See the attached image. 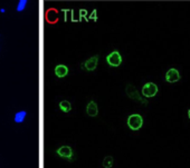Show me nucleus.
Instances as JSON below:
<instances>
[{
    "instance_id": "obj_1",
    "label": "nucleus",
    "mask_w": 190,
    "mask_h": 168,
    "mask_svg": "<svg viewBox=\"0 0 190 168\" xmlns=\"http://www.w3.org/2000/svg\"><path fill=\"white\" fill-rule=\"evenodd\" d=\"M126 124H128V127L131 130L136 131V130L141 129L142 126H143V117L139 114H132L128 117Z\"/></svg>"
},
{
    "instance_id": "obj_2",
    "label": "nucleus",
    "mask_w": 190,
    "mask_h": 168,
    "mask_svg": "<svg viewBox=\"0 0 190 168\" xmlns=\"http://www.w3.org/2000/svg\"><path fill=\"white\" fill-rule=\"evenodd\" d=\"M125 92H126V95H128L131 99H133V100L138 101V103H141V104H143V105H148V101L145 100L143 97H141L140 92L136 90V88L133 86V85H131V84L126 85V87H125Z\"/></svg>"
},
{
    "instance_id": "obj_3",
    "label": "nucleus",
    "mask_w": 190,
    "mask_h": 168,
    "mask_svg": "<svg viewBox=\"0 0 190 168\" xmlns=\"http://www.w3.org/2000/svg\"><path fill=\"white\" fill-rule=\"evenodd\" d=\"M158 91H159V88H158V86L154 82H147V84H144V86L142 87V90H141L142 96L144 98L154 97L158 94Z\"/></svg>"
},
{
    "instance_id": "obj_4",
    "label": "nucleus",
    "mask_w": 190,
    "mask_h": 168,
    "mask_svg": "<svg viewBox=\"0 0 190 168\" xmlns=\"http://www.w3.org/2000/svg\"><path fill=\"white\" fill-rule=\"evenodd\" d=\"M106 63L111 67H119L122 64V56L117 50H114L106 56Z\"/></svg>"
},
{
    "instance_id": "obj_5",
    "label": "nucleus",
    "mask_w": 190,
    "mask_h": 168,
    "mask_svg": "<svg viewBox=\"0 0 190 168\" xmlns=\"http://www.w3.org/2000/svg\"><path fill=\"white\" fill-rule=\"evenodd\" d=\"M56 154L58 155L60 158L71 160L72 158H73L74 153H73V149H72L71 146H67V145H65V146H60L59 148L57 149Z\"/></svg>"
},
{
    "instance_id": "obj_6",
    "label": "nucleus",
    "mask_w": 190,
    "mask_h": 168,
    "mask_svg": "<svg viewBox=\"0 0 190 168\" xmlns=\"http://www.w3.org/2000/svg\"><path fill=\"white\" fill-rule=\"evenodd\" d=\"M98 65V56H93V57L88 58L84 61V64L82 65V68L85 69L86 71H94Z\"/></svg>"
},
{
    "instance_id": "obj_7",
    "label": "nucleus",
    "mask_w": 190,
    "mask_h": 168,
    "mask_svg": "<svg viewBox=\"0 0 190 168\" xmlns=\"http://www.w3.org/2000/svg\"><path fill=\"white\" fill-rule=\"evenodd\" d=\"M180 73L178 69L176 68H170L166 73V80L170 84H173V82H177L180 80Z\"/></svg>"
},
{
    "instance_id": "obj_8",
    "label": "nucleus",
    "mask_w": 190,
    "mask_h": 168,
    "mask_svg": "<svg viewBox=\"0 0 190 168\" xmlns=\"http://www.w3.org/2000/svg\"><path fill=\"white\" fill-rule=\"evenodd\" d=\"M86 114L90 117H96L98 115V107L95 101H90L86 106Z\"/></svg>"
},
{
    "instance_id": "obj_9",
    "label": "nucleus",
    "mask_w": 190,
    "mask_h": 168,
    "mask_svg": "<svg viewBox=\"0 0 190 168\" xmlns=\"http://www.w3.org/2000/svg\"><path fill=\"white\" fill-rule=\"evenodd\" d=\"M68 67L65 65H57L55 67V75L58 78H64L68 75Z\"/></svg>"
},
{
    "instance_id": "obj_10",
    "label": "nucleus",
    "mask_w": 190,
    "mask_h": 168,
    "mask_svg": "<svg viewBox=\"0 0 190 168\" xmlns=\"http://www.w3.org/2000/svg\"><path fill=\"white\" fill-rule=\"evenodd\" d=\"M26 116H27V111L26 110L18 111V113H16V115H15V117H14V122H16V124H21V122H24L25 119H26Z\"/></svg>"
},
{
    "instance_id": "obj_11",
    "label": "nucleus",
    "mask_w": 190,
    "mask_h": 168,
    "mask_svg": "<svg viewBox=\"0 0 190 168\" xmlns=\"http://www.w3.org/2000/svg\"><path fill=\"white\" fill-rule=\"evenodd\" d=\"M58 106H59V109L63 113H69L72 110V104L68 100H62Z\"/></svg>"
},
{
    "instance_id": "obj_12",
    "label": "nucleus",
    "mask_w": 190,
    "mask_h": 168,
    "mask_svg": "<svg viewBox=\"0 0 190 168\" xmlns=\"http://www.w3.org/2000/svg\"><path fill=\"white\" fill-rule=\"evenodd\" d=\"M113 164H114L113 157H112V156H106V157H104L103 163H102V166H103L104 168H112Z\"/></svg>"
},
{
    "instance_id": "obj_13",
    "label": "nucleus",
    "mask_w": 190,
    "mask_h": 168,
    "mask_svg": "<svg viewBox=\"0 0 190 168\" xmlns=\"http://www.w3.org/2000/svg\"><path fill=\"white\" fill-rule=\"evenodd\" d=\"M78 20L77 21H82V19H85L86 21H90L88 20V11L86 9H79L78 11Z\"/></svg>"
},
{
    "instance_id": "obj_14",
    "label": "nucleus",
    "mask_w": 190,
    "mask_h": 168,
    "mask_svg": "<svg viewBox=\"0 0 190 168\" xmlns=\"http://www.w3.org/2000/svg\"><path fill=\"white\" fill-rule=\"evenodd\" d=\"M28 1L27 0H19V2L18 5H17V11L18 12H20V11H24L25 8H26V6H27Z\"/></svg>"
},
{
    "instance_id": "obj_15",
    "label": "nucleus",
    "mask_w": 190,
    "mask_h": 168,
    "mask_svg": "<svg viewBox=\"0 0 190 168\" xmlns=\"http://www.w3.org/2000/svg\"><path fill=\"white\" fill-rule=\"evenodd\" d=\"M97 10L96 9H94V10H92V12H91L90 15H88V20H93V21H97Z\"/></svg>"
},
{
    "instance_id": "obj_16",
    "label": "nucleus",
    "mask_w": 190,
    "mask_h": 168,
    "mask_svg": "<svg viewBox=\"0 0 190 168\" xmlns=\"http://www.w3.org/2000/svg\"><path fill=\"white\" fill-rule=\"evenodd\" d=\"M62 11L64 12V21H67V14L71 12V9H62Z\"/></svg>"
},
{
    "instance_id": "obj_17",
    "label": "nucleus",
    "mask_w": 190,
    "mask_h": 168,
    "mask_svg": "<svg viewBox=\"0 0 190 168\" xmlns=\"http://www.w3.org/2000/svg\"><path fill=\"white\" fill-rule=\"evenodd\" d=\"M71 20L73 22H77V20L74 18V10H72V9H71Z\"/></svg>"
},
{
    "instance_id": "obj_18",
    "label": "nucleus",
    "mask_w": 190,
    "mask_h": 168,
    "mask_svg": "<svg viewBox=\"0 0 190 168\" xmlns=\"http://www.w3.org/2000/svg\"><path fill=\"white\" fill-rule=\"evenodd\" d=\"M5 9H0V12H1V14H3V12H5Z\"/></svg>"
},
{
    "instance_id": "obj_19",
    "label": "nucleus",
    "mask_w": 190,
    "mask_h": 168,
    "mask_svg": "<svg viewBox=\"0 0 190 168\" xmlns=\"http://www.w3.org/2000/svg\"><path fill=\"white\" fill-rule=\"evenodd\" d=\"M188 117H189V119H190V109L188 110Z\"/></svg>"
}]
</instances>
